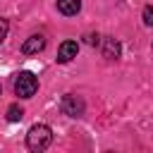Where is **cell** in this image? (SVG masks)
<instances>
[{
    "label": "cell",
    "instance_id": "cell-6",
    "mask_svg": "<svg viewBox=\"0 0 153 153\" xmlns=\"http://www.w3.org/2000/svg\"><path fill=\"white\" fill-rule=\"evenodd\" d=\"M120 53H122L120 41L112 38V36H105V38H103V57H108V60H117Z\"/></svg>",
    "mask_w": 153,
    "mask_h": 153
},
{
    "label": "cell",
    "instance_id": "cell-10",
    "mask_svg": "<svg viewBox=\"0 0 153 153\" xmlns=\"http://www.w3.org/2000/svg\"><path fill=\"white\" fill-rule=\"evenodd\" d=\"M84 38H86L88 45H98V43H100V36H98V33H86Z\"/></svg>",
    "mask_w": 153,
    "mask_h": 153
},
{
    "label": "cell",
    "instance_id": "cell-5",
    "mask_svg": "<svg viewBox=\"0 0 153 153\" xmlns=\"http://www.w3.org/2000/svg\"><path fill=\"white\" fill-rule=\"evenodd\" d=\"M43 48H45V38H43V36H29V38L22 43V53H24V55H38Z\"/></svg>",
    "mask_w": 153,
    "mask_h": 153
},
{
    "label": "cell",
    "instance_id": "cell-11",
    "mask_svg": "<svg viewBox=\"0 0 153 153\" xmlns=\"http://www.w3.org/2000/svg\"><path fill=\"white\" fill-rule=\"evenodd\" d=\"M7 29H10V24H7V19H0V43L5 41V36H7Z\"/></svg>",
    "mask_w": 153,
    "mask_h": 153
},
{
    "label": "cell",
    "instance_id": "cell-9",
    "mask_svg": "<svg viewBox=\"0 0 153 153\" xmlns=\"http://www.w3.org/2000/svg\"><path fill=\"white\" fill-rule=\"evenodd\" d=\"M141 17H143V24L146 26H153V5H146L143 12H141Z\"/></svg>",
    "mask_w": 153,
    "mask_h": 153
},
{
    "label": "cell",
    "instance_id": "cell-2",
    "mask_svg": "<svg viewBox=\"0 0 153 153\" xmlns=\"http://www.w3.org/2000/svg\"><path fill=\"white\" fill-rule=\"evenodd\" d=\"M38 91V79L33 72H19L14 79V93L19 98H31Z\"/></svg>",
    "mask_w": 153,
    "mask_h": 153
},
{
    "label": "cell",
    "instance_id": "cell-7",
    "mask_svg": "<svg viewBox=\"0 0 153 153\" xmlns=\"http://www.w3.org/2000/svg\"><path fill=\"white\" fill-rule=\"evenodd\" d=\"M81 10V0H57V12L65 17H74Z\"/></svg>",
    "mask_w": 153,
    "mask_h": 153
},
{
    "label": "cell",
    "instance_id": "cell-3",
    "mask_svg": "<svg viewBox=\"0 0 153 153\" xmlns=\"http://www.w3.org/2000/svg\"><path fill=\"white\" fill-rule=\"evenodd\" d=\"M60 105H62V112L69 115V117H81L84 110H86V103H84L79 96H74V93H65Z\"/></svg>",
    "mask_w": 153,
    "mask_h": 153
},
{
    "label": "cell",
    "instance_id": "cell-1",
    "mask_svg": "<svg viewBox=\"0 0 153 153\" xmlns=\"http://www.w3.org/2000/svg\"><path fill=\"white\" fill-rule=\"evenodd\" d=\"M53 143V131L48 124H33L26 131V146L29 151H45Z\"/></svg>",
    "mask_w": 153,
    "mask_h": 153
},
{
    "label": "cell",
    "instance_id": "cell-12",
    "mask_svg": "<svg viewBox=\"0 0 153 153\" xmlns=\"http://www.w3.org/2000/svg\"><path fill=\"white\" fill-rule=\"evenodd\" d=\"M0 91H2V86H0Z\"/></svg>",
    "mask_w": 153,
    "mask_h": 153
},
{
    "label": "cell",
    "instance_id": "cell-8",
    "mask_svg": "<svg viewBox=\"0 0 153 153\" xmlns=\"http://www.w3.org/2000/svg\"><path fill=\"white\" fill-rule=\"evenodd\" d=\"M22 117H24V110H22V108H19L17 103L7 108V122H19Z\"/></svg>",
    "mask_w": 153,
    "mask_h": 153
},
{
    "label": "cell",
    "instance_id": "cell-4",
    "mask_svg": "<svg viewBox=\"0 0 153 153\" xmlns=\"http://www.w3.org/2000/svg\"><path fill=\"white\" fill-rule=\"evenodd\" d=\"M79 53V43L76 41H62L60 48H57V62L65 65V62H72Z\"/></svg>",
    "mask_w": 153,
    "mask_h": 153
}]
</instances>
